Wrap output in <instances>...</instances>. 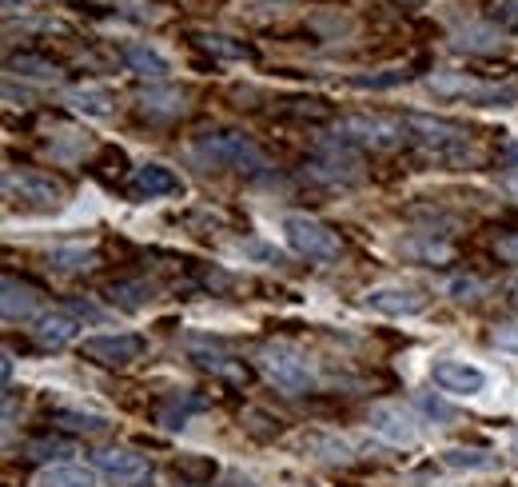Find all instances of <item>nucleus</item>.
<instances>
[{
  "mask_svg": "<svg viewBox=\"0 0 518 487\" xmlns=\"http://www.w3.org/2000/svg\"><path fill=\"white\" fill-rule=\"evenodd\" d=\"M495 344H499L503 352H518V324H503V328H495Z\"/></svg>",
  "mask_w": 518,
  "mask_h": 487,
  "instance_id": "nucleus-32",
  "label": "nucleus"
},
{
  "mask_svg": "<svg viewBox=\"0 0 518 487\" xmlns=\"http://www.w3.org/2000/svg\"><path fill=\"white\" fill-rule=\"evenodd\" d=\"M4 196L24 204V208H36V212H56L64 204V188L52 176H44V172H16V168L4 172Z\"/></svg>",
  "mask_w": 518,
  "mask_h": 487,
  "instance_id": "nucleus-6",
  "label": "nucleus"
},
{
  "mask_svg": "<svg viewBox=\"0 0 518 487\" xmlns=\"http://www.w3.org/2000/svg\"><path fill=\"white\" fill-rule=\"evenodd\" d=\"M443 468H451V472H495L499 456H491L483 448H447L443 452Z\"/></svg>",
  "mask_w": 518,
  "mask_h": 487,
  "instance_id": "nucleus-20",
  "label": "nucleus"
},
{
  "mask_svg": "<svg viewBox=\"0 0 518 487\" xmlns=\"http://www.w3.org/2000/svg\"><path fill=\"white\" fill-rule=\"evenodd\" d=\"M407 132V120H391V116H347L339 124V140L343 144H359V148H371V152H391L403 144Z\"/></svg>",
  "mask_w": 518,
  "mask_h": 487,
  "instance_id": "nucleus-4",
  "label": "nucleus"
},
{
  "mask_svg": "<svg viewBox=\"0 0 518 487\" xmlns=\"http://www.w3.org/2000/svg\"><path fill=\"white\" fill-rule=\"evenodd\" d=\"M76 332H80V316H76L72 308H56V312H48V316L36 324V340H40L44 348H64V344L76 340Z\"/></svg>",
  "mask_w": 518,
  "mask_h": 487,
  "instance_id": "nucleus-15",
  "label": "nucleus"
},
{
  "mask_svg": "<svg viewBox=\"0 0 518 487\" xmlns=\"http://www.w3.org/2000/svg\"><path fill=\"white\" fill-rule=\"evenodd\" d=\"M24 456L28 460H60V456H72V444L60 436H40V440H28Z\"/></svg>",
  "mask_w": 518,
  "mask_h": 487,
  "instance_id": "nucleus-28",
  "label": "nucleus"
},
{
  "mask_svg": "<svg viewBox=\"0 0 518 487\" xmlns=\"http://www.w3.org/2000/svg\"><path fill=\"white\" fill-rule=\"evenodd\" d=\"M192 40H196L204 52L220 56V60H256V48H252V44H244V40H236V36H224V32H196Z\"/></svg>",
  "mask_w": 518,
  "mask_h": 487,
  "instance_id": "nucleus-19",
  "label": "nucleus"
},
{
  "mask_svg": "<svg viewBox=\"0 0 518 487\" xmlns=\"http://www.w3.org/2000/svg\"><path fill=\"white\" fill-rule=\"evenodd\" d=\"M499 16H503L511 28H518V0H499Z\"/></svg>",
  "mask_w": 518,
  "mask_h": 487,
  "instance_id": "nucleus-34",
  "label": "nucleus"
},
{
  "mask_svg": "<svg viewBox=\"0 0 518 487\" xmlns=\"http://www.w3.org/2000/svg\"><path fill=\"white\" fill-rule=\"evenodd\" d=\"M56 424H60L64 432H84V436L108 432V420H104V416H88V412H56Z\"/></svg>",
  "mask_w": 518,
  "mask_h": 487,
  "instance_id": "nucleus-25",
  "label": "nucleus"
},
{
  "mask_svg": "<svg viewBox=\"0 0 518 487\" xmlns=\"http://www.w3.org/2000/svg\"><path fill=\"white\" fill-rule=\"evenodd\" d=\"M435 384L455 396H479V392H487V372L467 360H443V364H435Z\"/></svg>",
  "mask_w": 518,
  "mask_h": 487,
  "instance_id": "nucleus-12",
  "label": "nucleus"
},
{
  "mask_svg": "<svg viewBox=\"0 0 518 487\" xmlns=\"http://www.w3.org/2000/svg\"><path fill=\"white\" fill-rule=\"evenodd\" d=\"M427 84L443 96H467L471 104H487V108H507L518 100L515 84H483V80H467V76H455V72H435Z\"/></svg>",
  "mask_w": 518,
  "mask_h": 487,
  "instance_id": "nucleus-7",
  "label": "nucleus"
},
{
  "mask_svg": "<svg viewBox=\"0 0 518 487\" xmlns=\"http://www.w3.org/2000/svg\"><path fill=\"white\" fill-rule=\"evenodd\" d=\"M455 48L491 56V52H499V48H503V36H499L491 24H467V28H459V32H455Z\"/></svg>",
  "mask_w": 518,
  "mask_h": 487,
  "instance_id": "nucleus-22",
  "label": "nucleus"
},
{
  "mask_svg": "<svg viewBox=\"0 0 518 487\" xmlns=\"http://www.w3.org/2000/svg\"><path fill=\"white\" fill-rule=\"evenodd\" d=\"M499 256H503V260H515V264H518V236L499 240Z\"/></svg>",
  "mask_w": 518,
  "mask_h": 487,
  "instance_id": "nucleus-35",
  "label": "nucleus"
},
{
  "mask_svg": "<svg viewBox=\"0 0 518 487\" xmlns=\"http://www.w3.org/2000/svg\"><path fill=\"white\" fill-rule=\"evenodd\" d=\"M80 352H84L88 360H96V364L124 368V364L140 360V352H144V340H140V336H132V332H116V336H88Z\"/></svg>",
  "mask_w": 518,
  "mask_h": 487,
  "instance_id": "nucleus-9",
  "label": "nucleus"
},
{
  "mask_svg": "<svg viewBox=\"0 0 518 487\" xmlns=\"http://www.w3.org/2000/svg\"><path fill=\"white\" fill-rule=\"evenodd\" d=\"M68 104L84 116H112V96L104 88H76L68 92Z\"/></svg>",
  "mask_w": 518,
  "mask_h": 487,
  "instance_id": "nucleus-23",
  "label": "nucleus"
},
{
  "mask_svg": "<svg viewBox=\"0 0 518 487\" xmlns=\"http://www.w3.org/2000/svg\"><path fill=\"white\" fill-rule=\"evenodd\" d=\"M451 292H455V300H475L483 292V284L479 280H451Z\"/></svg>",
  "mask_w": 518,
  "mask_h": 487,
  "instance_id": "nucleus-33",
  "label": "nucleus"
},
{
  "mask_svg": "<svg viewBox=\"0 0 518 487\" xmlns=\"http://www.w3.org/2000/svg\"><path fill=\"white\" fill-rule=\"evenodd\" d=\"M0 312H4V320H28L32 312H36V288H28V284H20L16 276H4V284H0Z\"/></svg>",
  "mask_w": 518,
  "mask_h": 487,
  "instance_id": "nucleus-16",
  "label": "nucleus"
},
{
  "mask_svg": "<svg viewBox=\"0 0 518 487\" xmlns=\"http://www.w3.org/2000/svg\"><path fill=\"white\" fill-rule=\"evenodd\" d=\"M48 264L60 268V272H84V268L96 264V256L84 252V248H52V252H48Z\"/></svg>",
  "mask_w": 518,
  "mask_h": 487,
  "instance_id": "nucleus-26",
  "label": "nucleus"
},
{
  "mask_svg": "<svg viewBox=\"0 0 518 487\" xmlns=\"http://www.w3.org/2000/svg\"><path fill=\"white\" fill-rule=\"evenodd\" d=\"M411 72L403 68H387V72H371V76H351L347 84L351 88H363V92H379V88H395V84H407Z\"/></svg>",
  "mask_w": 518,
  "mask_h": 487,
  "instance_id": "nucleus-27",
  "label": "nucleus"
},
{
  "mask_svg": "<svg viewBox=\"0 0 518 487\" xmlns=\"http://www.w3.org/2000/svg\"><path fill=\"white\" fill-rule=\"evenodd\" d=\"M112 300L124 304V308H140V304L152 300V284H144V280H136V284H112Z\"/></svg>",
  "mask_w": 518,
  "mask_h": 487,
  "instance_id": "nucleus-30",
  "label": "nucleus"
},
{
  "mask_svg": "<svg viewBox=\"0 0 518 487\" xmlns=\"http://www.w3.org/2000/svg\"><path fill=\"white\" fill-rule=\"evenodd\" d=\"M511 456H518V432H511Z\"/></svg>",
  "mask_w": 518,
  "mask_h": 487,
  "instance_id": "nucleus-40",
  "label": "nucleus"
},
{
  "mask_svg": "<svg viewBox=\"0 0 518 487\" xmlns=\"http://www.w3.org/2000/svg\"><path fill=\"white\" fill-rule=\"evenodd\" d=\"M196 156H204L208 164L232 168V172H248V176H259V172L271 168L267 156L240 132H208V136H200L196 140Z\"/></svg>",
  "mask_w": 518,
  "mask_h": 487,
  "instance_id": "nucleus-1",
  "label": "nucleus"
},
{
  "mask_svg": "<svg viewBox=\"0 0 518 487\" xmlns=\"http://www.w3.org/2000/svg\"><path fill=\"white\" fill-rule=\"evenodd\" d=\"M511 304L518 308V284H511Z\"/></svg>",
  "mask_w": 518,
  "mask_h": 487,
  "instance_id": "nucleus-41",
  "label": "nucleus"
},
{
  "mask_svg": "<svg viewBox=\"0 0 518 487\" xmlns=\"http://www.w3.org/2000/svg\"><path fill=\"white\" fill-rule=\"evenodd\" d=\"M176 472H200V476H212L216 468H212V464H192V460H180V464H176Z\"/></svg>",
  "mask_w": 518,
  "mask_h": 487,
  "instance_id": "nucleus-36",
  "label": "nucleus"
},
{
  "mask_svg": "<svg viewBox=\"0 0 518 487\" xmlns=\"http://www.w3.org/2000/svg\"><path fill=\"white\" fill-rule=\"evenodd\" d=\"M407 132L427 148L435 152L439 160H463L471 152V132L455 120H443V116H423V112H411L407 116Z\"/></svg>",
  "mask_w": 518,
  "mask_h": 487,
  "instance_id": "nucleus-2",
  "label": "nucleus"
},
{
  "mask_svg": "<svg viewBox=\"0 0 518 487\" xmlns=\"http://www.w3.org/2000/svg\"><path fill=\"white\" fill-rule=\"evenodd\" d=\"M256 360H259V372H263L275 388H283V392H291V396H303V392L315 388L311 364H307L295 348H287V344H267V348H259Z\"/></svg>",
  "mask_w": 518,
  "mask_h": 487,
  "instance_id": "nucleus-3",
  "label": "nucleus"
},
{
  "mask_svg": "<svg viewBox=\"0 0 518 487\" xmlns=\"http://www.w3.org/2000/svg\"><path fill=\"white\" fill-rule=\"evenodd\" d=\"M307 172L315 180H323V184H351L359 176V160L347 156V152H339V148H327L323 156L307 160Z\"/></svg>",
  "mask_w": 518,
  "mask_h": 487,
  "instance_id": "nucleus-14",
  "label": "nucleus"
},
{
  "mask_svg": "<svg viewBox=\"0 0 518 487\" xmlns=\"http://www.w3.org/2000/svg\"><path fill=\"white\" fill-rule=\"evenodd\" d=\"M0 372H4V384H8V380H12V352L0 356Z\"/></svg>",
  "mask_w": 518,
  "mask_h": 487,
  "instance_id": "nucleus-37",
  "label": "nucleus"
},
{
  "mask_svg": "<svg viewBox=\"0 0 518 487\" xmlns=\"http://www.w3.org/2000/svg\"><path fill=\"white\" fill-rule=\"evenodd\" d=\"M507 160H511V164H515V168H518V140H515V144H511V148H507Z\"/></svg>",
  "mask_w": 518,
  "mask_h": 487,
  "instance_id": "nucleus-38",
  "label": "nucleus"
},
{
  "mask_svg": "<svg viewBox=\"0 0 518 487\" xmlns=\"http://www.w3.org/2000/svg\"><path fill=\"white\" fill-rule=\"evenodd\" d=\"M363 304L379 316H391V320H411V316H423L427 312V296L415 292V288H403V284H383V288H371L363 296Z\"/></svg>",
  "mask_w": 518,
  "mask_h": 487,
  "instance_id": "nucleus-8",
  "label": "nucleus"
},
{
  "mask_svg": "<svg viewBox=\"0 0 518 487\" xmlns=\"http://www.w3.org/2000/svg\"><path fill=\"white\" fill-rule=\"evenodd\" d=\"M8 72L12 76H32V80H56L60 76V68L52 64V60H44V56H12L8 60Z\"/></svg>",
  "mask_w": 518,
  "mask_h": 487,
  "instance_id": "nucleus-24",
  "label": "nucleus"
},
{
  "mask_svg": "<svg viewBox=\"0 0 518 487\" xmlns=\"http://www.w3.org/2000/svg\"><path fill=\"white\" fill-rule=\"evenodd\" d=\"M96 468L116 480V484H144L152 476V464L148 456L132 452V448H108V452H96Z\"/></svg>",
  "mask_w": 518,
  "mask_h": 487,
  "instance_id": "nucleus-10",
  "label": "nucleus"
},
{
  "mask_svg": "<svg viewBox=\"0 0 518 487\" xmlns=\"http://www.w3.org/2000/svg\"><path fill=\"white\" fill-rule=\"evenodd\" d=\"M36 487H96V472L84 464H52L48 472H40Z\"/></svg>",
  "mask_w": 518,
  "mask_h": 487,
  "instance_id": "nucleus-21",
  "label": "nucleus"
},
{
  "mask_svg": "<svg viewBox=\"0 0 518 487\" xmlns=\"http://www.w3.org/2000/svg\"><path fill=\"white\" fill-rule=\"evenodd\" d=\"M419 408H423L431 420H443L447 428H451V424H459V412H455L451 404H443L439 396H427V392H423V396H419Z\"/></svg>",
  "mask_w": 518,
  "mask_h": 487,
  "instance_id": "nucleus-31",
  "label": "nucleus"
},
{
  "mask_svg": "<svg viewBox=\"0 0 518 487\" xmlns=\"http://www.w3.org/2000/svg\"><path fill=\"white\" fill-rule=\"evenodd\" d=\"M204 408H208V400H204L200 392H176V396H168V400L160 404L156 420H160L164 428H184L188 416H196V412H204Z\"/></svg>",
  "mask_w": 518,
  "mask_h": 487,
  "instance_id": "nucleus-17",
  "label": "nucleus"
},
{
  "mask_svg": "<svg viewBox=\"0 0 518 487\" xmlns=\"http://www.w3.org/2000/svg\"><path fill=\"white\" fill-rule=\"evenodd\" d=\"M507 192H511V196L518 200V176H511V180H507Z\"/></svg>",
  "mask_w": 518,
  "mask_h": 487,
  "instance_id": "nucleus-39",
  "label": "nucleus"
},
{
  "mask_svg": "<svg viewBox=\"0 0 518 487\" xmlns=\"http://www.w3.org/2000/svg\"><path fill=\"white\" fill-rule=\"evenodd\" d=\"M124 60H128V68H132L136 76H144V80H168V72H172V64H168L156 48H148V44H128V48H124Z\"/></svg>",
  "mask_w": 518,
  "mask_h": 487,
  "instance_id": "nucleus-18",
  "label": "nucleus"
},
{
  "mask_svg": "<svg viewBox=\"0 0 518 487\" xmlns=\"http://www.w3.org/2000/svg\"><path fill=\"white\" fill-rule=\"evenodd\" d=\"M180 192H184L180 176H176L172 168H164V164H144V168H136V172H132V196H140V200L180 196Z\"/></svg>",
  "mask_w": 518,
  "mask_h": 487,
  "instance_id": "nucleus-13",
  "label": "nucleus"
},
{
  "mask_svg": "<svg viewBox=\"0 0 518 487\" xmlns=\"http://www.w3.org/2000/svg\"><path fill=\"white\" fill-rule=\"evenodd\" d=\"M367 424H371V432H375L379 440H387V444H395V448L419 440L415 420H411L403 408H395V404H375L371 416H367Z\"/></svg>",
  "mask_w": 518,
  "mask_h": 487,
  "instance_id": "nucleus-11",
  "label": "nucleus"
},
{
  "mask_svg": "<svg viewBox=\"0 0 518 487\" xmlns=\"http://www.w3.org/2000/svg\"><path fill=\"white\" fill-rule=\"evenodd\" d=\"M283 240H287L291 252H299V256H307V260H315V264L339 260V240H335V232L323 228V224L311 220V216H299V212L283 216Z\"/></svg>",
  "mask_w": 518,
  "mask_h": 487,
  "instance_id": "nucleus-5",
  "label": "nucleus"
},
{
  "mask_svg": "<svg viewBox=\"0 0 518 487\" xmlns=\"http://www.w3.org/2000/svg\"><path fill=\"white\" fill-rule=\"evenodd\" d=\"M140 104L148 116H180L184 112V96H176V92H148Z\"/></svg>",
  "mask_w": 518,
  "mask_h": 487,
  "instance_id": "nucleus-29",
  "label": "nucleus"
}]
</instances>
